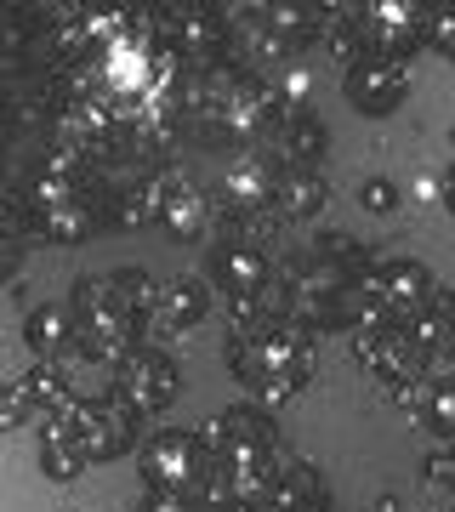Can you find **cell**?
<instances>
[{"instance_id":"1","label":"cell","mask_w":455,"mask_h":512,"mask_svg":"<svg viewBox=\"0 0 455 512\" xmlns=\"http://www.w3.org/2000/svg\"><path fill=\"white\" fill-rule=\"evenodd\" d=\"M228 365L251 393H262L268 404H285L313 376V336L302 325H291L285 313H273L262 325H234Z\"/></svg>"},{"instance_id":"2","label":"cell","mask_w":455,"mask_h":512,"mask_svg":"<svg viewBox=\"0 0 455 512\" xmlns=\"http://www.w3.org/2000/svg\"><path fill=\"white\" fill-rule=\"evenodd\" d=\"M29 217L52 245H80L97 228V194L86 188V171L74 154H57L29 183Z\"/></svg>"},{"instance_id":"3","label":"cell","mask_w":455,"mask_h":512,"mask_svg":"<svg viewBox=\"0 0 455 512\" xmlns=\"http://www.w3.org/2000/svg\"><path fill=\"white\" fill-rule=\"evenodd\" d=\"M69 319H74V342H80L86 353H97V359H109V365H120V359L137 348V336H143L137 313L114 296L109 274H80L74 279Z\"/></svg>"},{"instance_id":"4","label":"cell","mask_w":455,"mask_h":512,"mask_svg":"<svg viewBox=\"0 0 455 512\" xmlns=\"http://www.w3.org/2000/svg\"><path fill=\"white\" fill-rule=\"evenodd\" d=\"M52 427L80 450V461H120L137 444V416L120 410L114 399H74L63 416H52Z\"/></svg>"},{"instance_id":"5","label":"cell","mask_w":455,"mask_h":512,"mask_svg":"<svg viewBox=\"0 0 455 512\" xmlns=\"http://www.w3.org/2000/svg\"><path fill=\"white\" fill-rule=\"evenodd\" d=\"M182 393V370L165 359L160 348H137L114 365V382H109V399L120 404V410H131V416H160V410H171Z\"/></svg>"},{"instance_id":"6","label":"cell","mask_w":455,"mask_h":512,"mask_svg":"<svg viewBox=\"0 0 455 512\" xmlns=\"http://www.w3.org/2000/svg\"><path fill=\"white\" fill-rule=\"evenodd\" d=\"M205 461L211 467H245V461H262L279 450V433H273V421L251 404H239V410H222V416L205 421Z\"/></svg>"},{"instance_id":"7","label":"cell","mask_w":455,"mask_h":512,"mask_svg":"<svg viewBox=\"0 0 455 512\" xmlns=\"http://www.w3.org/2000/svg\"><path fill=\"white\" fill-rule=\"evenodd\" d=\"M205 444L200 433H154L143 444V484L148 490H165V495H194V484L205 478Z\"/></svg>"},{"instance_id":"8","label":"cell","mask_w":455,"mask_h":512,"mask_svg":"<svg viewBox=\"0 0 455 512\" xmlns=\"http://www.w3.org/2000/svg\"><path fill=\"white\" fill-rule=\"evenodd\" d=\"M148 217L160 222L171 239H205L211 228V200L188 171H160L148 183Z\"/></svg>"},{"instance_id":"9","label":"cell","mask_w":455,"mask_h":512,"mask_svg":"<svg viewBox=\"0 0 455 512\" xmlns=\"http://www.w3.org/2000/svg\"><path fill=\"white\" fill-rule=\"evenodd\" d=\"M342 92L347 103L359 114H393L410 97V63H399V57H382V52H364L359 63H347L342 74Z\"/></svg>"},{"instance_id":"10","label":"cell","mask_w":455,"mask_h":512,"mask_svg":"<svg viewBox=\"0 0 455 512\" xmlns=\"http://www.w3.org/2000/svg\"><path fill=\"white\" fill-rule=\"evenodd\" d=\"M433 291H438V285H433V274H427V262H410V256H393V262H382L376 274L364 279V296H370V302H376L393 325H404V319L427 313Z\"/></svg>"},{"instance_id":"11","label":"cell","mask_w":455,"mask_h":512,"mask_svg":"<svg viewBox=\"0 0 455 512\" xmlns=\"http://www.w3.org/2000/svg\"><path fill=\"white\" fill-rule=\"evenodd\" d=\"M211 285H217L228 302H256V296H273V262L256 239H222L211 251Z\"/></svg>"},{"instance_id":"12","label":"cell","mask_w":455,"mask_h":512,"mask_svg":"<svg viewBox=\"0 0 455 512\" xmlns=\"http://www.w3.org/2000/svg\"><path fill=\"white\" fill-rule=\"evenodd\" d=\"M359 35L364 52L404 63L421 46V0H370V6H359Z\"/></svg>"},{"instance_id":"13","label":"cell","mask_w":455,"mask_h":512,"mask_svg":"<svg viewBox=\"0 0 455 512\" xmlns=\"http://www.w3.org/2000/svg\"><path fill=\"white\" fill-rule=\"evenodd\" d=\"M222 205L234 217H256L273 205V165L256 148H239L234 160L222 165Z\"/></svg>"},{"instance_id":"14","label":"cell","mask_w":455,"mask_h":512,"mask_svg":"<svg viewBox=\"0 0 455 512\" xmlns=\"http://www.w3.org/2000/svg\"><path fill=\"white\" fill-rule=\"evenodd\" d=\"M205 308H211V291H205V279H194V274L165 279L160 291H154V319H160L165 330H194L205 319Z\"/></svg>"},{"instance_id":"15","label":"cell","mask_w":455,"mask_h":512,"mask_svg":"<svg viewBox=\"0 0 455 512\" xmlns=\"http://www.w3.org/2000/svg\"><path fill=\"white\" fill-rule=\"evenodd\" d=\"M325 200H330L325 177L308 171V165H285V171L273 177V205H279L291 222H313L319 211H325Z\"/></svg>"},{"instance_id":"16","label":"cell","mask_w":455,"mask_h":512,"mask_svg":"<svg viewBox=\"0 0 455 512\" xmlns=\"http://www.w3.org/2000/svg\"><path fill=\"white\" fill-rule=\"evenodd\" d=\"M18 387V399H23V416H63V410H69L74 404V387L63 382V370L57 365H46V359H35V370H29V376H23V382H12Z\"/></svg>"},{"instance_id":"17","label":"cell","mask_w":455,"mask_h":512,"mask_svg":"<svg viewBox=\"0 0 455 512\" xmlns=\"http://www.w3.org/2000/svg\"><path fill=\"white\" fill-rule=\"evenodd\" d=\"M222 46H228V23L211 12V6H188V12H177V46L171 52L177 57H217Z\"/></svg>"},{"instance_id":"18","label":"cell","mask_w":455,"mask_h":512,"mask_svg":"<svg viewBox=\"0 0 455 512\" xmlns=\"http://www.w3.org/2000/svg\"><path fill=\"white\" fill-rule=\"evenodd\" d=\"M23 336H29L35 359H46V365H57V359H63L69 348H80V342H74V319H69V308H57V302H46V308L29 313Z\"/></svg>"},{"instance_id":"19","label":"cell","mask_w":455,"mask_h":512,"mask_svg":"<svg viewBox=\"0 0 455 512\" xmlns=\"http://www.w3.org/2000/svg\"><path fill=\"white\" fill-rule=\"evenodd\" d=\"M410 404H416L421 427H433L438 439L455 444V376H421L410 387Z\"/></svg>"},{"instance_id":"20","label":"cell","mask_w":455,"mask_h":512,"mask_svg":"<svg viewBox=\"0 0 455 512\" xmlns=\"http://www.w3.org/2000/svg\"><path fill=\"white\" fill-rule=\"evenodd\" d=\"M279 148H285V160L291 165H308V171H319V160H325V126H319V114H308V109H296V114H285L279 120Z\"/></svg>"},{"instance_id":"21","label":"cell","mask_w":455,"mask_h":512,"mask_svg":"<svg viewBox=\"0 0 455 512\" xmlns=\"http://www.w3.org/2000/svg\"><path fill=\"white\" fill-rule=\"evenodd\" d=\"M313 40H319V52L342 57V63H359V57H364L359 12H319V29H313Z\"/></svg>"},{"instance_id":"22","label":"cell","mask_w":455,"mask_h":512,"mask_svg":"<svg viewBox=\"0 0 455 512\" xmlns=\"http://www.w3.org/2000/svg\"><path fill=\"white\" fill-rule=\"evenodd\" d=\"M40 473L52 478V484H74V478L86 473V461H80V450H74L63 433H57L52 421H46V433H40Z\"/></svg>"},{"instance_id":"23","label":"cell","mask_w":455,"mask_h":512,"mask_svg":"<svg viewBox=\"0 0 455 512\" xmlns=\"http://www.w3.org/2000/svg\"><path fill=\"white\" fill-rule=\"evenodd\" d=\"M109 285H114V296H120L131 313H137V325H143V319H154V291H160V285H154L143 268H114Z\"/></svg>"},{"instance_id":"24","label":"cell","mask_w":455,"mask_h":512,"mask_svg":"<svg viewBox=\"0 0 455 512\" xmlns=\"http://www.w3.org/2000/svg\"><path fill=\"white\" fill-rule=\"evenodd\" d=\"M421 46L455 57V6L450 0H421Z\"/></svg>"},{"instance_id":"25","label":"cell","mask_w":455,"mask_h":512,"mask_svg":"<svg viewBox=\"0 0 455 512\" xmlns=\"http://www.w3.org/2000/svg\"><path fill=\"white\" fill-rule=\"evenodd\" d=\"M359 205H364V211H376V217L399 211V183H387V177H370V183L359 188Z\"/></svg>"},{"instance_id":"26","label":"cell","mask_w":455,"mask_h":512,"mask_svg":"<svg viewBox=\"0 0 455 512\" xmlns=\"http://www.w3.org/2000/svg\"><path fill=\"white\" fill-rule=\"evenodd\" d=\"M427 484L444 495H455V444L450 450H438V456H427Z\"/></svg>"},{"instance_id":"27","label":"cell","mask_w":455,"mask_h":512,"mask_svg":"<svg viewBox=\"0 0 455 512\" xmlns=\"http://www.w3.org/2000/svg\"><path fill=\"white\" fill-rule=\"evenodd\" d=\"M131 512H194V501H188V495H165V490H148L143 501H137V507Z\"/></svg>"},{"instance_id":"28","label":"cell","mask_w":455,"mask_h":512,"mask_svg":"<svg viewBox=\"0 0 455 512\" xmlns=\"http://www.w3.org/2000/svg\"><path fill=\"white\" fill-rule=\"evenodd\" d=\"M18 421H29V416H23V399H18V387H12V382H0V433H12Z\"/></svg>"},{"instance_id":"29","label":"cell","mask_w":455,"mask_h":512,"mask_svg":"<svg viewBox=\"0 0 455 512\" xmlns=\"http://www.w3.org/2000/svg\"><path fill=\"white\" fill-rule=\"evenodd\" d=\"M427 313H433L438 325H444V330L455 336V285H438V291H433V302H427Z\"/></svg>"},{"instance_id":"30","label":"cell","mask_w":455,"mask_h":512,"mask_svg":"<svg viewBox=\"0 0 455 512\" xmlns=\"http://www.w3.org/2000/svg\"><path fill=\"white\" fill-rule=\"evenodd\" d=\"M18 234H12V228H6V222H0V285H6V279L18 274Z\"/></svg>"},{"instance_id":"31","label":"cell","mask_w":455,"mask_h":512,"mask_svg":"<svg viewBox=\"0 0 455 512\" xmlns=\"http://www.w3.org/2000/svg\"><path fill=\"white\" fill-rule=\"evenodd\" d=\"M444 205H450V217H455V165L444 171Z\"/></svg>"}]
</instances>
